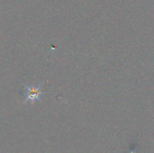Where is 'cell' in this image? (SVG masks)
I'll list each match as a JSON object with an SVG mask.
<instances>
[{
  "label": "cell",
  "mask_w": 154,
  "mask_h": 153,
  "mask_svg": "<svg viewBox=\"0 0 154 153\" xmlns=\"http://www.w3.org/2000/svg\"><path fill=\"white\" fill-rule=\"evenodd\" d=\"M42 85H25L24 87V95L25 100L23 103L26 101H29L31 104L35 103V101L41 100V96L44 94L43 92L40 90Z\"/></svg>",
  "instance_id": "6da1fadb"
}]
</instances>
